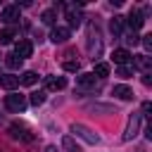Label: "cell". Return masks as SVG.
I'll list each match as a JSON object with an SVG mask.
<instances>
[{"label":"cell","instance_id":"3957f363","mask_svg":"<svg viewBox=\"0 0 152 152\" xmlns=\"http://www.w3.org/2000/svg\"><path fill=\"white\" fill-rule=\"evenodd\" d=\"M71 133H76L78 138H83L86 142H90V145H97L100 142V135L97 133H93L88 126H83V124H71Z\"/></svg>","mask_w":152,"mask_h":152},{"label":"cell","instance_id":"6da1fadb","mask_svg":"<svg viewBox=\"0 0 152 152\" xmlns=\"http://www.w3.org/2000/svg\"><path fill=\"white\" fill-rule=\"evenodd\" d=\"M26 104H28L26 95H19V93H10V95H5V107H7L10 112H14V114H21V112L26 109Z\"/></svg>","mask_w":152,"mask_h":152},{"label":"cell","instance_id":"5bb4252c","mask_svg":"<svg viewBox=\"0 0 152 152\" xmlns=\"http://www.w3.org/2000/svg\"><path fill=\"white\" fill-rule=\"evenodd\" d=\"M0 86H2L5 90H14V88H19V76L5 74V76H0Z\"/></svg>","mask_w":152,"mask_h":152},{"label":"cell","instance_id":"e0dca14e","mask_svg":"<svg viewBox=\"0 0 152 152\" xmlns=\"http://www.w3.org/2000/svg\"><path fill=\"white\" fill-rule=\"evenodd\" d=\"M14 38H17V31H14L12 26H7V28H2V31H0V43H2V45L14 43Z\"/></svg>","mask_w":152,"mask_h":152},{"label":"cell","instance_id":"44dd1931","mask_svg":"<svg viewBox=\"0 0 152 152\" xmlns=\"http://www.w3.org/2000/svg\"><path fill=\"white\" fill-rule=\"evenodd\" d=\"M62 147H64L66 152H81V147L74 142V138H71V135H64V138H62Z\"/></svg>","mask_w":152,"mask_h":152},{"label":"cell","instance_id":"8fae6325","mask_svg":"<svg viewBox=\"0 0 152 152\" xmlns=\"http://www.w3.org/2000/svg\"><path fill=\"white\" fill-rule=\"evenodd\" d=\"M133 66L147 74L152 69V57H147V55H133Z\"/></svg>","mask_w":152,"mask_h":152},{"label":"cell","instance_id":"ffe728a7","mask_svg":"<svg viewBox=\"0 0 152 152\" xmlns=\"http://www.w3.org/2000/svg\"><path fill=\"white\" fill-rule=\"evenodd\" d=\"M93 74H95V78H104V76H109V64H107V62H97Z\"/></svg>","mask_w":152,"mask_h":152},{"label":"cell","instance_id":"8992f818","mask_svg":"<svg viewBox=\"0 0 152 152\" xmlns=\"http://www.w3.org/2000/svg\"><path fill=\"white\" fill-rule=\"evenodd\" d=\"M0 19L5 24H17L19 21V5H5L0 12Z\"/></svg>","mask_w":152,"mask_h":152},{"label":"cell","instance_id":"cb8c5ba5","mask_svg":"<svg viewBox=\"0 0 152 152\" xmlns=\"http://www.w3.org/2000/svg\"><path fill=\"white\" fill-rule=\"evenodd\" d=\"M62 66H64V71H78V69H81L78 59H64V62H62Z\"/></svg>","mask_w":152,"mask_h":152},{"label":"cell","instance_id":"277c9868","mask_svg":"<svg viewBox=\"0 0 152 152\" xmlns=\"http://www.w3.org/2000/svg\"><path fill=\"white\" fill-rule=\"evenodd\" d=\"M140 124H142V116H140V114H133V116L128 119V124H126L124 140H133V138L138 135V131H140Z\"/></svg>","mask_w":152,"mask_h":152},{"label":"cell","instance_id":"484cf974","mask_svg":"<svg viewBox=\"0 0 152 152\" xmlns=\"http://www.w3.org/2000/svg\"><path fill=\"white\" fill-rule=\"evenodd\" d=\"M116 74H119L121 78H128V76H133V66L124 64V66H119V69H116Z\"/></svg>","mask_w":152,"mask_h":152},{"label":"cell","instance_id":"ba28073f","mask_svg":"<svg viewBox=\"0 0 152 152\" xmlns=\"http://www.w3.org/2000/svg\"><path fill=\"white\" fill-rule=\"evenodd\" d=\"M31 52H33V45H31V40H26V38H19V40L14 43V55H17L19 59H26V57H31Z\"/></svg>","mask_w":152,"mask_h":152},{"label":"cell","instance_id":"30bf717a","mask_svg":"<svg viewBox=\"0 0 152 152\" xmlns=\"http://www.w3.org/2000/svg\"><path fill=\"white\" fill-rule=\"evenodd\" d=\"M112 59H114V64H119V66H124V64H128L131 59H133V55L126 50V48H116L114 52H112Z\"/></svg>","mask_w":152,"mask_h":152},{"label":"cell","instance_id":"f1b7e54d","mask_svg":"<svg viewBox=\"0 0 152 152\" xmlns=\"http://www.w3.org/2000/svg\"><path fill=\"white\" fill-rule=\"evenodd\" d=\"M138 40H140V36H138V33H133V31H131V33L126 36V43H133V45H135Z\"/></svg>","mask_w":152,"mask_h":152},{"label":"cell","instance_id":"4316f807","mask_svg":"<svg viewBox=\"0 0 152 152\" xmlns=\"http://www.w3.org/2000/svg\"><path fill=\"white\" fill-rule=\"evenodd\" d=\"M140 40H142V45H145V50H147V52H152V33H147V36H142Z\"/></svg>","mask_w":152,"mask_h":152},{"label":"cell","instance_id":"2e32d148","mask_svg":"<svg viewBox=\"0 0 152 152\" xmlns=\"http://www.w3.org/2000/svg\"><path fill=\"white\" fill-rule=\"evenodd\" d=\"M76 83L81 88H95L97 78H95V74H81V76H76Z\"/></svg>","mask_w":152,"mask_h":152},{"label":"cell","instance_id":"83f0119b","mask_svg":"<svg viewBox=\"0 0 152 152\" xmlns=\"http://www.w3.org/2000/svg\"><path fill=\"white\" fill-rule=\"evenodd\" d=\"M150 112H152V102H142V114L140 116H152Z\"/></svg>","mask_w":152,"mask_h":152},{"label":"cell","instance_id":"7402d4cb","mask_svg":"<svg viewBox=\"0 0 152 152\" xmlns=\"http://www.w3.org/2000/svg\"><path fill=\"white\" fill-rule=\"evenodd\" d=\"M36 81H38L36 71H24V76H19V83H24V86H33Z\"/></svg>","mask_w":152,"mask_h":152},{"label":"cell","instance_id":"4fadbf2b","mask_svg":"<svg viewBox=\"0 0 152 152\" xmlns=\"http://www.w3.org/2000/svg\"><path fill=\"white\" fill-rule=\"evenodd\" d=\"M88 52L93 55V59L100 52V38H97V31L95 28H90V33H88Z\"/></svg>","mask_w":152,"mask_h":152},{"label":"cell","instance_id":"d6986e66","mask_svg":"<svg viewBox=\"0 0 152 152\" xmlns=\"http://www.w3.org/2000/svg\"><path fill=\"white\" fill-rule=\"evenodd\" d=\"M2 62H5V66H7V69H12V71H14V69H19V66H21V62H24V59H19L14 52H10V55H5V59H2Z\"/></svg>","mask_w":152,"mask_h":152},{"label":"cell","instance_id":"9a60e30c","mask_svg":"<svg viewBox=\"0 0 152 152\" xmlns=\"http://www.w3.org/2000/svg\"><path fill=\"white\" fill-rule=\"evenodd\" d=\"M112 95H116L119 100H133V90H131L128 86H124V83L114 86V88H112Z\"/></svg>","mask_w":152,"mask_h":152},{"label":"cell","instance_id":"7c38bea8","mask_svg":"<svg viewBox=\"0 0 152 152\" xmlns=\"http://www.w3.org/2000/svg\"><path fill=\"white\" fill-rule=\"evenodd\" d=\"M64 86H66L64 76H45V88L48 90H62Z\"/></svg>","mask_w":152,"mask_h":152},{"label":"cell","instance_id":"9c48e42d","mask_svg":"<svg viewBox=\"0 0 152 152\" xmlns=\"http://www.w3.org/2000/svg\"><path fill=\"white\" fill-rule=\"evenodd\" d=\"M69 36H71V28H69V26H55L52 33H50V40L57 45V43H66Z\"/></svg>","mask_w":152,"mask_h":152},{"label":"cell","instance_id":"d4e9b609","mask_svg":"<svg viewBox=\"0 0 152 152\" xmlns=\"http://www.w3.org/2000/svg\"><path fill=\"white\" fill-rule=\"evenodd\" d=\"M33 107H38V104H43L45 102V93L43 90H38V93H31V100H28Z\"/></svg>","mask_w":152,"mask_h":152},{"label":"cell","instance_id":"5b68a950","mask_svg":"<svg viewBox=\"0 0 152 152\" xmlns=\"http://www.w3.org/2000/svg\"><path fill=\"white\" fill-rule=\"evenodd\" d=\"M64 10H66V19H69V26H71V28H78V26H81V21H83L81 7H76V5H64Z\"/></svg>","mask_w":152,"mask_h":152},{"label":"cell","instance_id":"603a6c76","mask_svg":"<svg viewBox=\"0 0 152 152\" xmlns=\"http://www.w3.org/2000/svg\"><path fill=\"white\" fill-rule=\"evenodd\" d=\"M40 19H43V24H48V26H52V24H55V19H57V10H45Z\"/></svg>","mask_w":152,"mask_h":152},{"label":"cell","instance_id":"ac0fdd59","mask_svg":"<svg viewBox=\"0 0 152 152\" xmlns=\"http://www.w3.org/2000/svg\"><path fill=\"white\" fill-rule=\"evenodd\" d=\"M121 28H124V17H121V14H114V17H112V21H109V31H112L114 36H119V33H121Z\"/></svg>","mask_w":152,"mask_h":152},{"label":"cell","instance_id":"7a4b0ae2","mask_svg":"<svg viewBox=\"0 0 152 152\" xmlns=\"http://www.w3.org/2000/svg\"><path fill=\"white\" fill-rule=\"evenodd\" d=\"M10 135L12 138H17V140H24V142H31L36 135H33V131L26 126V124H21V121H14V124H10Z\"/></svg>","mask_w":152,"mask_h":152},{"label":"cell","instance_id":"52a82bcc","mask_svg":"<svg viewBox=\"0 0 152 152\" xmlns=\"http://www.w3.org/2000/svg\"><path fill=\"white\" fill-rule=\"evenodd\" d=\"M124 21H126V24L131 26V31L135 33V31L145 24V14H142L140 10H131V14H128V17H124Z\"/></svg>","mask_w":152,"mask_h":152}]
</instances>
